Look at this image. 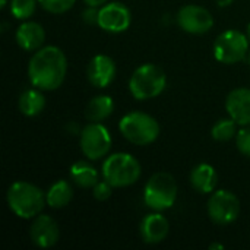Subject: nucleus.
Returning <instances> with one entry per match:
<instances>
[{
    "label": "nucleus",
    "instance_id": "nucleus-2",
    "mask_svg": "<svg viewBox=\"0 0 250 250\" xmlns=\"http://www.w3.org/2000/svg\"><path fill=\"white\" fill-rule=\"evenodd\" d=\"M6 199L10 211L23 220H31L40 215L47 204L44 192L29 182H15L10 185Z\"/></svg>",
    "mask_w": 250,
    "mask_h": 250
},
{
    "label": "nucleus",
    "instance_id": "nucleus-11",
    "mask_svg": "<svg viewBox=\"0 0 250 250\" xmlns=\"http://www.w3.org/2000/svg\"><path fill=\"white\" fill-rule=\"evenodd\" d=\"M132 15L127 6L120 1L107 3L100 7L98 13V26L107 32L119 34L126 31L130 26Z\"/></svg>",
    "mask_w": 250,
    "mask_h": 250
},
{
    "label": "nucleus",
    "instance_id": "nucleus-31",
    "mask_svg": "<svg viewBox=\"0 0 250 250\" xmlns=\"http://www.w3.org/2000/svg\"><path fill=\"white\" fill-rule=\"evenodd\" d=\"M6 3H7V1H6V0H0V7H1V9H3V7H4V6H6Z\"/></svg>",
    "mask_w": 250,
    "mask_h": 250
},
{
    "label": "nucleus",
    "instance_id": "nucleus-16",
    "mask_svg": "<svg viewBox=\"0 0 250 250\" xmlns=\"http://www.w3.org/2000/svg\"><path fill=\"white\" fill-rule=\"evenodd\" d=\"M45 41V31L44 28L32 21L23 22L16 29V42L21 48L26 51L40 50Z\"/></svg>",
    "mask_w": 250,
    "mask_h": 250
},
{
    "label": "nucleus",
    "instance_id": "nucleus-21",
    "mask_svg": "<svg viewBox=\"0 0 250 250\" xmlns=\"http://www.w3.org/2000/svg\"><path fill=\"white\" fill-rule=\"evenodd\" d=\"M114 111V101L110 95H98L92 98L85 110V116L89 122H103Z\"/></svg>",
    "mask_w": 250,
    "mask_h": 250
},
{
    "label": "nucleus",
    "instance_id": "nucleus-32",
    "mask_svg": "<svg viewBox=\"0 0 250 250\" xmlns=\"http://www.w3.org/2000/svg\"><path fill=\"white\" fill-rule=\"evenodd\" d=\"M248 37H249V40H250V23H249V26H248Z\"/></svg>",
    "mask_w": 250,
    "mask_h": 250
},
{
    "label": "nucleus",
    "instance_id": "nucleus-27",
    "mask_svg": "<svg viewBox=\"0 0 250 250\" xmlns=\"http://www.w3.org/2000/svg\"><path fill=\"white\" fill-rule=\"evenodd\" d=\"M98 13H100V9H97L94 6H88V9H85L82 13V19L89 25L98 23Z\"/></svg>",
    "mask_w": 250,
    "mask_h": 250
},
{
    "label": "nucleus",
    "instance_id": "nucleus-3",
    "mask_svg": "<svg viewBox=\"0 0 250 250\" xmlns=\"http://www.w3.org/2000/svg\"><path fill=\"white\" fill-rule=\"evenodd\" d=\"M119 129L126 141L139 146L155 142L160 135L158 122L142 111H132L123 116L119 123Z\"/></svg>",
    "mask_w": 250,
    "mask_h": 250
},
{
    "label": "nucleus",
    "instance_id": "nucleus-14",
    "mask_svg": "<svg viewBox=\"0 0 250 250\" xmlns=\"http://www.w3.org/2000/svg\"><path fill=\"white\" fill-rule=\"evenodd\" d=\"M226 110L229 116L240 126L250 125V89L236 88L226 98Z\"/></svg>",
    "mask_w": 250,
    "mask_h": 250
},
{
    "label": "nucleus",
    "instance_id": "nucleus-5",
    "mask_svg": "<svg viewBox=\"0 0 250 250\" xmlns=\"http://www.w3.org/2000/svg\"><path fill=\"white\" fill-rule=\"evenodd\" d=\"M167 85V76L161 67L152 63L139 66L130 76L129 89L130 94L139 100H151L158 97Z\"/></svg>",
    "mask_w": 250,
    "mask_h": 250
},
{
    "label": "nucleus",
    "instance_id": "nucleus-28",
    "mask_svg": "<svg viewBox=\"0 0 250 250\" xmlns=\"http://www.w3.org/2000/svg\"><path fill=\"white\" fill-rule=\"evenodd\" d=\"M83 1H85V4H88V6L100 7V6H103L107 0H83Z\"/></svg>",
    "mask_w": 250,
    "mask_h": 250
},
{
    "label": "nucleus",
    "instance_id": "nucleus-17",
    "mask_svg": "<svg viewBox=\"0 0 250 250\" xmlns=\"http://www.w3.org/2000/svg\"><path fill=\"white\" fill-rule=\"evenodd\" d=\"M217 183H218V174L211 164L201 163L190 173L192 188L202 195L214 192L217 188Z\"/></svg>",
    "mask_w": 250,
    "mask_h": 250
},
{
    "label": "nucleus",
    "instance_id": "nucleus-30",
    "mask_svg": "<svg viewBox=\"0 0 250 250\" xmlns=\"http://www.w3.org/2000/svg\"><path fill=\"white\" fill-rule=\"evenodd\" d=\"M209 249L211 250H214V249H224V246H223V245H218V243H214V245H211V246H209Z\"/></svg>",
    "mask_w": 250,
    "mask_h": 250
},
{
    "label": "nucleus",
    "instance_id": "nucleus-8",
    "mask_svg": "<svg viewBox=\"0 0 250 250\" xmlns=\"http://www.w3.org/2000/svg\"><path fill=\"white\" fill-rule=\"evenodd\" d=\"M81 149L89 160H101L111 148V135L100 122H91L81 132Z\"/></svg>",
    "mask_w": 250,
    "mask_h": 250
},
{
    "label": "nucleus",
    "instance_id": "nucleus-26",
    "mask_svg": "<svg viewBox=\"0 0 250 250\" xmlns=\"http://www.w3.org/2000/svg\"><path fill=\"white\" fill-rule=\"evenodd\" d=\"M111 189H113V186H111L107 180L98 182V183L92 188V196H94L97 201H100V202L107 201V199L111 196V193H113Z\"/></svg>",
    "mask_w": 250,
    "mask_h": 250
},
{
    "label": "nucleus",
    "instance_id": "nucleus-1",
    "mask_svg": "<svg viewBox=\"0 0 250 250\" xmlns=\"http://www.w3.org/2000/svg\"><path fill=\"white\" fill-rule=\"evenodd\" d=\"M66 72V56L56 45H47L37 50L28 64L29 81L32 86L41 91H54L62 86Z\"/></svg>",
    "mask_w": 250,
    "mask_h": 250
},
{
    "label": "nucleus",
    "instance_id": "nucleus-19",
    "mask_svg": "<svg viewBox=\"0 0 250 250\" xmlns=\"http://www.w3.org/2000/svg\"><path fill=\"white\" fill-rule=\"evenodd\" d=\"M70 179L82 189H92L98 183V173L89 163L76 161L70 167Z\"/></svg>",
    "mask_w": 250,
    "mask_h": 250
},
{
    "label": "nucleus",
    "instance_id": "nucleus-23",
    "mask_svg": "<svg viewBox=\"0 0 250 250\" xmlns=\"http://www.w3.org/2000/svg\"><path fill=\"white\" fill-rule=\"evenodd\" d=\"M38 0H12L10 13L16 19H28L34 15Z\"/></svg>",
    "mask_w": 250,
    "mask_h": 250
},
{
    "label": "nucleus",
    "instance_id": "nucleus-29",
    "mask_svg": "<svg viewBox=\"0 0 250 250\" xmlns=\"http://www.w3.org/2000/svg\"><path fill=\"white\" fill-rule=\"evenodd\" d=\"M233 1L234 0H217V3H218L220 7H229Z\"/></svg>",
    "mask_w": 250,
    "mask_h": 250
},
{
    "label": "nucleus",
    "instance_id": "nucleus-18",
    "mask_svg": "<svg viewBox=\"0 0 250 250\" xmlns=\"http://www.w3.org/2000/svg\"><path fill=\"white\" fill-rule=\"evenodd\" d=\"M19 111L28 117H34L38 116L40 113H42V110L45 108V97L41 92V89L34 88V89H26L21 94L19 101Z\"/></svg>",
    "mask_w": 250,
    "mask_h": 250
},
{
    "label": "nucleus",
    "instance_id": "nucleus-22",
    "mask_svg": "<svg viewBox=\"0 0 250 250\" xmlns=\"http://www.w3.org/2000/svg\"><path fill=\"white\" fill-rule=\"evenodd\" d=\"M236 122L229 117V119H220L211 129V136L218 141V142H227L230 139H233L237 135V129H236Z\"/></svg>",
    "mask_w": 250,
    "mask_h": 250
},
{
    "label": "nucleus",
    "instance_id": "nucleus-4",
    "mask_svg": "<svg viewBox=\"0 0 250 250\" xmlns=\"http://www.w3.org/2000/svg\"><path fill=\"white\" fill-rule=\"evenodd\" d=\"M142 168L139 161L126 152L110 155L103 164V177L113 188H127L135 185L141 177Z\"/></svg>",
    "mask_w": 250,
    "mask_h": 250
},
{
    "label": "nucleus",
    "instance_id": "nucleus-24",
    "mask_svg": "<svg viewBox=\"0 0 250 250\" xmlns=\"http://www.w3.org/2000/svg\"><path fill=\"white\" fill-rule=\"evenodd\" d=\"M76 0H38V4L50 13H64L73 7Z\"/></svg>",
    "mask_w": 250,
    "mask_h": 250
},
{
    "label": "nucleus",
    "instance_id": "nucleus-20",
    "mask_svg": "<svg viewBox=\"0 0 250 250\" xmlns=\"http://www.w3.org/2000/svg\"><path fill=\"white\" fill-rule=\"evenodd\" d=\"M47 198V205L54 209L64 208L70 204L73 198V189L72 185L66 180H57L56 183L51 185L48 192L45 193Z\"/></svg>",
    "mask_w": 250,
    "mask_h": 250
},
{
    "label": "nucleus",
    "instance_id": "nucleus-13",
    "mask_svg": "<svg viewBox=\"0 0 250 250\" xmlns=\"http://www.w3.org/2000/svg\"><path fill=\"white\" fill-rule=\"evenodd\" d=\"M116 73H117V67L114 60L105 54L94 56L86 69L88 81L91 82V85L97 88L108 86L114 81Z\"/></svg>",
    "mask_w": 250,
    "mask_h": 250
},
{
    "label": "nucleus",
    "instance_id": "nucleus-15",
    "mask_svg": "<svg viewBox=\"0 0 250 250\" xmlns=\"http://www.w3.org/2000/svg\"><path fill=\"white\" fill-rule=\"evenodd\" d=\"M170 231L168 221L164 215L158 211L155 214L145 215L139 224V234L141 239L148 245H157L167 239Z\"/></svg>",
    "mask_w": 250,
    "mask_h": 250
},
{
    "label": "nucleus",
    "instance_id": "nucleus-9",
    "mask_svg": "<svg viewBox=\"0 0 250 250\" xmlns=\"http://www.w3.org/2000/svg\"><path fill=\"white\" fill-rule=\"evenodd\" d=\"M240 201L229 190H217L208 201V215L218 226H229L239 218Z\"/></svg>",
    "mask_w": 250,
    "mask_h": 250
},
{
    "label": "nucleus",
    "instance_id": "nucleus-7",
    "mask_svg": "<svg viewBox=\"0 0 250 250\" xmlns=\"http://www.w3.org/2000/svg\"><path fill=\"white\" fill-rule=\"evenodd\" d=\"M249 37L237 29L221 32L214 41V56L224 64H234L246 57L249 48Z\"/></svg>",
    "mask_w": 250,
    "mask_h": 250
},
{
    "label": "nucleus",
    "instance_id": "nucleus-33",
    "mask_svg": "<svg viewBox=\"0 0 250 250\" xmlns=\"http://www.w3.org/2000/svg\"><path fill=\"white\" fill-rule=\"evenodd\" d=\"M248 63H249V66H250V51H249V56H248Z\"/></svg>",
    "mask_w": 250,
    "mask_h": 250
},
{
    "label": "nucleus",
    "instance_id": "nucleus-12",
    "mask_svg": "<svg viewBox=\"0 0 250 250\" xmlns=\"http://www.w3.org/2000/svg\"><path fill=\"white\" fill-rule=\"evenodd\" d=\"M31 242L41 249L53 248L60 237L59 224L48 215H37L29 229Z\"/></svg>",
    "mask_w": 250,
    "mask_h": 250
},
{
    "label": "nucleus",
    "instance_id": "nucleus-10",
    "mask_svg": "<svg viewBox=\"0 0 250 250\" xmlns=\"http://www.w3.org/2000/svg\"><path fill=\"white\" fill-rule=\"evenodd\" d=\"M179 26L189 34H205L214 25L211 12L198 4H186L177 13Z\"/></svg>",
    "mask_w": 250,
    "mask_h": 250
},
{
    "label": "nucleus",
    "instance_id": "nucleus-25",
    "mask_svg": "<svg viewBox=\"0 0 250 250\" xmlns=\"http://www.w3.org/2000/svg\"><path fill=\"white\" fill-rule=\"evenodd\" d=\"M236 145L237 149L250 158V127H243L237 132L236 135Z\"/></svg>",
    "mask_w": 250,
    "mask_h": 250
},
{
    "label": "nucleus",
    "instance_id": "nucleus-6",
    "mask_svg": "<svg viewBox=\"0 0 250 250\" xmlns=\"http://www.w3.org/2000/svg\"><path fill=\"white\" fill-rule=\"evenodd\" d=\"M177 198V183L168 173H155L145 185L144 202L154 211L171 208Z\"/></svg>",
    "mask_w": 250,
    "mask_h": 250
}]
</instances>
